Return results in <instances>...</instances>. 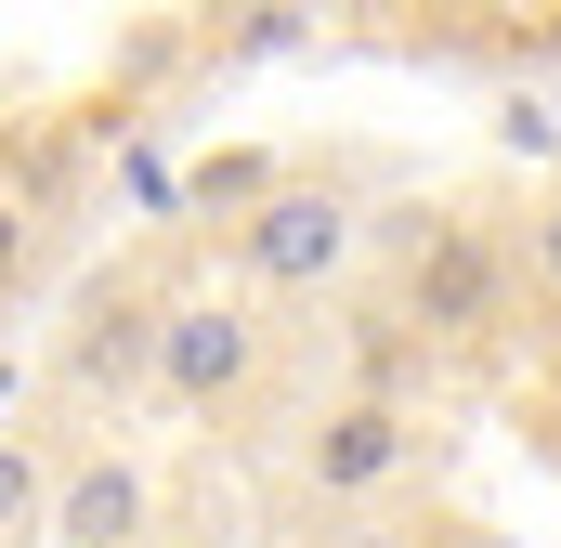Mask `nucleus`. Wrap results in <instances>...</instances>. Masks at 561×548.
Returning a JSON list of instances; mask_svg holds the SVG:
<instances>
[{
  "instance_id": "nucleus-1",
  "label": "nucleus",
  "mask_w": 561,
  "mask_h": 548,
  "mask_svg": "<svg viewBox=\"0 0 561 548\" xmlns=\"http://www.w3.org/2000/svg\"><path fill=\"white\" fill-rule=\"evenodd\" d=\"M236 262H249V287H327V274L353 262V196L275 183V196L236 222Z\"/></svg>"
},
{
  "instance_id": "nucleus-2",
  "label": "nucleus",
  "mask_w": 561,
  "mask_h": 548,
  "mask_svg": "<svg viewBox=\"0 0 561 548\" xmlns=\"http://www.w3.org/2000/svg\"><path fill=\"white\" fill-rule=\"evenodd\" d=\"M262 379V327L236 313V300H170V327H157V392L170 406H222V392H249Z\"/></svg>"
},
{
  "instance_id": "nucleus-3",
  "label": "nucleus",
  "mask_w": 561,
  "mask_h": 548,
  "mask_svg": "<svg viewBox=\"0 0 561 548\" xmlns=\"http://www.w3.org/2000/svg\"><path fill=\"white\" fill-rule=\"evenodd\" d=\"M419 457V431L405 406H379V392H353V406H327V431L300 444V470H313V496H366V483H392Z\"/></svg>"
},
{
  "instance_id": "nucleus-4",
  "label": "nucleus",
  "mask_w": 561,
  "mask_h": 548,
  "mask_svg": "<svg viewBox=\"0 0 561 548\" xmlns=\"http://www.w3.org/2000/svg\"><path fill=\"white\" fill-rule=\"evenodd\" d=\"M157 300H131V287H105L92 313H79V340H66V379L79 392H131V379H157Z\"/></svg>"
},
{
  "instance_id": "nucleus-5",
  "label": "nucleus",
  "mask_w": 561,
  "mask_h": 548,
  "mask_svg": "<svg viewBox=\"0 0 561 548\" xmlns=\"http://www.w3.org/2000/svg\"><path fill=\"white\" fill-rule=\"evenodd\" d=\"M39 536H66V548H131L144 536V470L105 444V457H79L66 483H53V523Z\"/></svg>"
},
{
  "instance_id": "nucleus-6",
  "label": "nucleus",
  "mask_w": 561,
  "mask_h": 548,
  "mask_svg": "<svg viewBox=\"0 0 561 548\" xmlns=\"http://www.w3.org/2000/svg\"><path fill=\"white\" fill-rule=\"evenodd\" d=\"M419 313H431V327H483V313H496L483 236H431V249H419Z\"/></svg>"
},
{
  "instance_id": "nucleus-7",
  "label": "nucleus",
  "mask_w": 561,
  "mask_h": 548,
  "mask_svg": "<svg viewBox=\"0 0 561 548\" xmlns=\"http://www.w3.org/2000/svg\"><path fill=\"white\" fill-rule=\"evenodd\" d=\"M26 523H53V483H39L26 444H0V536H26Z\"/></svg>"
},
{
  "instance_id": "nucleus-8",
  "label": "nucleus",
  "mask_w": 561,
  "mask_h": 548,
  "mask_svg": "<svg viewBox=\"0 0 561 548\" xmlns=\"http://www.w3.org/2000/svg\"><path fill=\"white\" fill-rule=\"evenodd\" d=\"M536 274H549V287H561V196H549V209H536Z\"/></svg>"
},
{
  "instance_id": "nucleus-9",
  "label": "nucleus",
  "mask_w": 561,
  "mask_h": 548,
  "mask_svg": "<svg viewBox=\"0 0 561 548\" xmlns=\"http://www.w3.org/2000/svg\"><path fill=\"white\" fill-rule=\"evenodd\" d=\"M13 262H26V222H13V209H0V287H13Z\"/></svg>"
},
{
  "instance_id": "nucleus-10",
  "label": "nucleus",
  "mask_w": 561,
  "mask_h": 548,
  "mask_svg": "<svg viewBox=\"0 0 561 548\" xmlns=\"http://www.w3.org/2000/svg\"><path fill=\"white\" fill-rule=\"evenodd\" d=\"M0 406H13V353H0Z\"/></svg>"
}]
</instances>
